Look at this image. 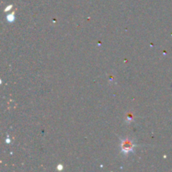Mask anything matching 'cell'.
<instances>
[{
	"label": "cell",
	"instance_id": "3",
	"mask_svg": "<svg viewBox=\"0 0 172 172\" xmlns=\"http://www.w3.org/2000/svg\"><path fill=\"white\" fill-rule=\"evenodd\" d=\"M58 170H62V165H59V166H58Z\"/></svg>",
	"mask_w": 172,
	"mask_h": 172
},
{
	"label": "cell",
	"instance_id": "1",
	"mask_svg": "<svg viewBox=\"0 0 172 172\" xmlns=\"http://www.w3.org/2000/svg\"><path fill=\"white\" fill-rule=\"evenodd\" d=\"M122 151L124 154H128L129 151H133V149H134V144L132 143V141H130L129 139H124L122 140Z\"/></svg>",
	"mask_w": 172,
	"mask_h": 172
},
{
	"label": "cell",
	"instance_id": "2",
	"mask_svg": "<svg viewBox=\"0 0 172 172\" xmlns=\"http://www.w3.org/2000/svg\"><path fill=\"white\" fill-rule=\"evenodd\" d=\"M7 20L9 21V22H13L14 20V15L13 14H9L8 15V17H7Z\"/></svg>",
	"mask_w": 172,
	"mask_h": 172
}]
</instances>
